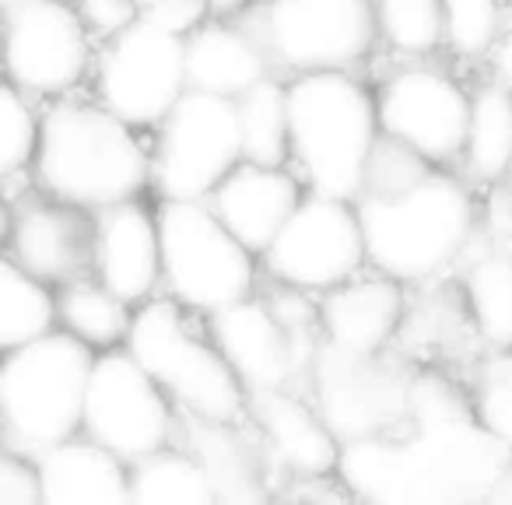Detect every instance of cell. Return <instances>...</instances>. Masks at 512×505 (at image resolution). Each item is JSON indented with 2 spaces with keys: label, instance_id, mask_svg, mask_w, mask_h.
<instances>
[{
  "label": "cell",
  "instance_id": "9a60e30c",
  "mask_svg": "<svg viewBox=\"0 0 512 505\" xmlns=\"http://www.w3.org/2000/svg\"><path fill=\"white\" fill-rule=\"evenodd\" d=\"M207 334L246 393L256 390H306L309 369L320 351L323 337H306L288 330L256 288L253 295L232 302L207 316Z\"/></svg>",
  "mask_w": 512,
  "mask_h": 505
},
{
  "label": "cell",
  "instance_id": "8d00e7d4",
  "mask_svg": "<svg viewBox=\"0 0 512 505\" xmlns=\"http://www.w3.org/2000/svg\"><path fill=\"white\" fill-rule=\"evenodd\" d=\"M484 64H488V78L498 81V85H505L512 92V15L505 18L502 32H498L495 46H491V53H488Z\"/></svg>",
  "mask_w": 512,
  "mask_h": 505
},
{
  "label": "cell",
  "instance_id": "7a4b0ae2",
  "mask_svg": "<svg viewBox=\"0 0 512 505\" xmlns=\"http://www.w3.org/2000/svg\"><path fill=\"white\" fill-rule=\"evenodd\" d=\"M32 176L43 193L95 214L151 190V144L106 106L74 92L39 113Z\"/></svg>",
  "mask_w": 512,
  "mask_h": 505
},
{
  "label": "cell",
  "instance_id": "f1b7e54d",
  "mask_svg": "<svg viewBox=\"0 0 512 505\" xmlns=\"http://www.w3.org/2000/svg\"><path fill=\"white\" fill-rule=\"evenodd\" d=\"M235 102L242 158L264 165H288V85L281 74L256 81Z\"/></svg>",
  "mask_w": 512,
  "mask_h": 505
},
{
  "label": "cell",
  "instance_id": "52a82bcc",
  "mask_svg": "<svg viewBox=\"0 0 512 505\" xmlns=\"http://www.w3.org/2000/svg\"><path fill=\"white\" fill-rule=\"evenodd\" d=\"M235 18L260 39L281 78L362 71L379 50L372 0H256Z\"/></svg>",
  "mask_w": 512,
  "mask_h": 505
},
{
  "label": "cell",
  "instance_id": "ffe728a7",
  "mask_svg": "<svg viewBox=\"0 0 512 505\" xmlns=\"http://www.w3.org/2000/svg\"><path fill=\"white\" fill-rule=\"evenodd\" d=\"M306 193V183L292 165H264L242 158L211 193L207 204L221 218V225L249 249L264 253L267 242L278 235L285 218L295 211V204Z\"/></svg>",
  "mask_w": 512,
  "mask_h": 505
},
{
  "label": "cell",
  "instance_id": "ac0fdd59",
  "mask_svg": "<svg viewBox=\"0 0 512 505\" xmlns=\"http://www.w3.org/2000/svg\"><path fill=\"white\" fill-rule=\"evenodd\" d=\"M92 225V211L39 190V197L15 207L4 253L43 285L60 288L81 274H92Z\"/></svg>",
  "mask_w": 512,
  "mask_h": 505
},
{
  "label": "cell",
  "instance_id": "f546056e",
  "mask_svg": "<svg viewBox=\"0 0 512 505\" xmlns=\"http://www.w3.org/2000/svg\"><path fill=\"white\" fill-rule=\"evenodd\" d=\"M379 46L397 60H425L442 50V0H372Z\"/></svg>",
  "mask_w": 512,
  "mask_h": 505
},
{
  "label": "cell",
  "instance_id": "4dcf8cb0",
  "mask_svg": "<svg viewBox=\"0 0 512 505\" xmlns=\"http://www.w3.org/2000/svg\"><path fill=\"white\" fill-rule=\"evenodd\" d=\"M505 18V0H442V50L463 64H484Z\"/></svg>",
  "mask_w": 512,
  "mask_h": 505
},
{
  "label": "cell",
  "instance_id": "1f68e13d",
  "mask_svg": "<svg viewBox=\"0 0 512 505\" xmlns=\"http://www.w3.org/2000/svg\"><path fill=\"white\" fill-rule=\"evenodd\" d=\"M39 144V109L8 78H0V186L32 169Z\"/></svg>",
  "mask_w": 512,
  "mask_h": 505
},
{
  "label": "cell",
  "instance_id": "74e56055",
  "mask_svg": "<svg viewBox=\"0 0 512 505\" xmlns=\"http://www.w3.org/2000/svg\"><path fill=\"white\" fill-rule=\"evenodd\" d=\"M256 0H207V8H211V15L218 18H235L242 15L246 8H253Z\"/></svg>",
  "mask_w": 512,
  "mask_h": 505
},
{
  "label": "cell",
  "instance_id": "ba28073f",
  "mask_svg": "<svg viewBox=\"0 0 512 505\" xmlns=\"http://www.w3.org/2000/svg\"><path fill=\"white\" fill-rule=\"evenodd\" d=\"M92 99L134 130H155L186 92V39L137 15L99 39L92 64Z\"/></svg>",
  "mask_w": 512,
  "mask_h": 505
},
{
  "label": "cell",
  "instance_id": "d6a6232c",
  "mask_svg": "<svg viewBox=\"0 0 512 505\" xmlns=\"http://www.w3.org/2000/svg\"><path fill=\"white\" fill-rule=\"evenodd\" d=\"M470 407L477 421L512 453V351H488L477 365Z\"/></svg>",
  "mask_w": 512,
  "mask_h": 505
},
{
  "label": "cell",
  "instance_id": "7c38bea8",
  "mask_svg": "<svg viewBox=\"0 0 512 505\" xmlns=\"http://www.w3.org/2000/svg\"><path fill=\"white\" fill-rule=\"evenodd\" d=\"M414 376H418L414 362L397 348L379 355H351V351L320 344L306 379V393L330 432L341 442H351L390 432L404 421Z\"/></svg>",
  "mask_w": 512,
  "mask_h": 505
},
{
  "label": "cell",
  "instance_id": "cb8c5ba5",
  "mask_svg": "<svg viewBox=\"0 0 512 505\" xmlns=\"http://www.w3.org/2000/svg\"><path fill=\"white\" fill-rule=\"evenodd\" d=\"M39 498L50 505L130 502V463L88 435H71L36 456Z\"/></svg>",
  "mask_w": 512,
  "mask_h": 505
},
{
  "label": "cell",
  "instance_id": "f35d334b",
  "mask_svg": "<svg viewBox=\"0 0 512 505\" xmlns=\"http://www.w3.org/2000/svg\"><path fill=\"white\" fill-rule=\"evenodd\" d=\"M11 221H15V207L8 200L0 197V253L8 249V239H11Z\"/></svg>",
  "mask_w": 512,
  "mask_h": 505
},
{
  "label": "cell",
  "instance_id": "30bf717a",
  "mask_svg": "<svg viewBox=\"0 0 512 505\" xmlns=\"http://www.w3.org/2000/svg\"><path fill=\"white\" fill-rule=\"evenodd\" d=\"M242 162L235 102L186 88L151 141V193L158 200H207Z\"/></svg>",
  "mask_w": 512,
  "mask_h": 505
},
{
  "label": "cell",
  "instance_id": "e575fe53",
  "mask_svg": "<svg viewBox=\"0 0 512 505\" xmlns=\"http://www.w3.org/2000/svg\"><path fill=\"white\" fill-rule=\"evenodd\" d=\"M141 15L186 39L197 25L211 18V8L207 0H141Z\"/></svg>",
  "mask_w": 512,
  "mask_h": 505
},
{
  "label": "cell",
  "instance_id": "9c48e42d",
  "mask_svg": "<svg viewBox=\"0 0 512 505\" xmlns=\"http://www.w3.org/2000/svg\"><path fill=\"white\" fill-rule=\"evenodd\" d=\"M95 46L74 0H18L0 11V67L32 99L78 92L92 78Z\"/></svg>",
  "mask_w": 512,
  "mask_h": 505
},
{
  "label": "cell",
  "instance_id": "d6986e66",
  "mask_svg": "<svg viewBox=\"0 0 512 505\" xmlns=\"http://www.w3.org/2000/svg\"><path fill=\"white\" fill-rule=\"evenodd\" d=\"M407 299H411V288L365 267L316 299L323 344L351 355L390 351L404 327Z\"/></svg>",
  "mask_w": 512,
  "mask_h": 505
},
{
  "label": "cell",
  "instance_id": "4316f807",
  "mask_svg": "<svg viewBox=\"0 0 512 505\" xmlns=\"http://www.w3.org/2000/svg\"><path fill=\"white\" fill-rule=\"evenodd\" d=\"M130 502L211 505L214 488L197 453L176 439L130 463Z\"/></svg>",
  "mask_w": 512,
  "mask_h": 505
},
{
  "label": "cell",
  "instance_id": "83f0119b",
  "mask_svg": "<svg viewBox=\"0 0 512 505\" xmlns=\"http://www.w3.org/2000/svg\"><path fill=\"white\" fill-rule=\"evenodd\" d=\"M57 327V295L22 264L0 253V355Z\"/></svg>",
  "mask_w": 512,
  "mask_h": 505
},
{
  "label": "cell",
  "instance_id": "2e32d148",
  "mask_svg": "<svg viewBox=\"0 0 512 505\" xmlns=\"http://www.w3.org/2000/svg\"><path fill=\"white\" fill-rule=\"evenodd\" d=\"M246 425L264 449L274 481H313L337 474L341 439L330 432L306 390L249 393Z\"/></svg>",
  "mask_w": 512,
  "mask_h": 505
},
{
  "label": "cell",
  "instance_id": "ab89813d",
  "mask_svg": "<svg viewBox=\"0 0 512 505\" xmlns=\"http://www.w3.org/2000/svg\"><path fill=\"white\" fill-rule=\"evenodd\" d=\"M18 0H0V11H8V8H15Z\"/></svg>",
  "mask_w": 512,
  "mask_h": 505
},
{
  "label": "cell",
  "instance_id": "8992f818",
  "mask_svg": "<svg viewBox=\"0 0 512 505\" xmlns=\"http://www.w3.org/2000/svg\"><path fill=\"white\" fill-rule=\"evenodd\" d=\"M162 295L197 316L246 299L260 288V260L211 211L207 200H158Z\"/></svg>",
  "mask_w": 512,
  "mask_h": 505
},
{
  "label": "cell",
  "instance_id": "277c9868",
  "mask_svg": "<svg viewBox=\"0 0 512 505\" xmlns=\"http://www.w3.org/2000/svg\"><path fill=\"white\" fill-rule=\"evenodd\" d=\"M123 348L165 390L183 418L246 421V386L225 362L204 316L190 313L169 295H151L134 306Z\"/></svg>",
  "mask_w": 512,
  "mask_h": 505
},
{
  "label": "cell",
  "instance_id": "e0dca14e",
  "mask_svg": "<svg viewBox=\"0 0 512 505\" xmlns=\"http://www.w3.org/2000/svg\"><path fill=\"white\" fill-rule=\"evenodd\" d=\"M92 218V278L130 306H141L162 292L158 207L134 197L102 207Z\"/></svg>",
  "mask_w": 512,
  "mask_h": 505
},
{
  "label": "cell",
  "instance_id": "5b68a950",
  "mask_svg": "<svg viewBox=\"0 0 512 505\" xmlns=\"http://www.w3.org/2000/svg\"><path fill=\"white\" fill-rule=\"evenodd\" d=\"M92 362L95 351L60 327L0 355V446L36 460L78 435Z\"/></svg>",
  "mask_w": 512,
  "mask_h": 505
},
{
  "label": "cell",
  "instance_id": "44dd1931",
  "mask_svg": "<svg viewBox=\"0 0 512 505\" xmlns=\"http://www.w3.org/2000/svg\"><path fill=\"white\" fill-rule=\"evenodd\" d=\"M271 74V57L239 18L211 15L186 36V85L197 92L239 99L246 88Z\"/></svg>",
  "mask_w": 512,
  "mask_h": 505
},
{
  "label": "cell",
  "instance_id": "7402d4cb",
  "mask_svg": "<svg viewBox=\"0 0 512 505\" xmlns=\"http://www.w3.org/2000/svg\"><path fill=\"white\" fill-rule=\"evenodd\" d=\"M179 442L197 453L211 477L214 502H256L271 495V463L246 421H193L179 414Z\"/></svg>",
  "mask_w": 512,
  "mask_h": 505
},
{
  "label": "cell",
  "instance_id": "60d3db41",
  "mask_svg": "<svg viewBox=\"0 0 512 505\" xmlns=\"http://www.w3.org/2000/svg\"><path fill=\"white\" fill-rule=\"evenodd\" d=\"M502 190L509 193V200H512V179H509V183H502Z\"/></svg>",
  "mask_w": 512,
  "mask_h": 505
},
{
  "label": "cell",
  "instance_id": "4fadbf2b",
  "mask_svg": "<svg viewBox=\"0 0 512 505\" xmlns=\"http://www.w3.org/2000/svg\"><path fill=\"white\" fill-rule=\"evenodd\" d=\"M81 435L123 463H137L179 439V411L127 348H109L95 355L88 372Z\"/></svg>",
  "mask_w": 512,
  "mask_h": 505
},
{
  "label": "cell",
  "instance_id": "836d02e7",
  "mask_svg": "<svg viewBox=\"0 0 512 505\" xmlns=\"http://www.w3.org/2000/svg\"><path fill=\"white\" fill-rule=\"evenodd\" d=\"M39 498V474L36 460L15 449L0 446V505H36Z\"/></svg>",
  "mask_w": 512,
  "mask_h": 505
},
{
  "label": "cell",
  "instance_id": "d590c367",
  "mask_svg": "<svg viewBox=\"0 0 512 505\" xmlns=\"http://www.w3.org/2000/svg\"><path fill=\"white\" fill-rule=\"evenodd\" d=\"M74 4H78L81 18L88 22L95 39L113 36L116 29H123L141 15V0H74Z\"/></svg>",
  "mask_w": 512,
  "mask_h": 505
},
{
  "label": "cell",
  "instance_id": "603a6c76",
  "mask_svg": "<svg viewBox=\"0 0 512 505\" xmlns=\"http://www.w3.org/2000/svg\"><path fill=\"white\" fill-rule=\"evenodd\" d=\"M453 281L484 351H512V235L477 228Z\"/></svg>",
  "mask_w": 512,
  "mask_h": 505
},
{
  "label": "cell",
  "instance_id": "484cf974",
  "mask_svg": "<svg viewBox=\"0 0 512 505\" xmlns=\"http://www.w3.org/2000/svg\"><path fill=\"white\" fill-rule=\"evenodd\" d=\"M57 295V327L78 337L85 348L95 355L109 348H123L130 330V316L134 306L113 295L99 278L81 274V278L67 281V285L53 288Z\"/></svg>",
  "mask_w": 512,
  "mask_h": 505
},
{
  "label": "cell",
  "instance_id": "5bb4252c",
  "mask_svg": "<svg viewBox=\"0 0 512 505\" xmlns=\"http://www.w3.org/2000/svg\"><path fill=\"white\" fill-rule=\"evenodd\" d=\"M372 95L379 134L432 165H456L470 113V88L456 74L432 64V57L400 60L379 78Z\"/></svg>",
  "mask_w": 512,
  "mask_h": 505
},
{
  "label": "cell",
  "instance_id": "8fae6325",
  "mask_svg": "<svg viewBox=\"0 0 512 505\" xmlns=\"http://www.w3.org/2000/svg\"><path fill=\"white\" fill-rule=\"evenodd\" d=\"M256 260L267 281L316 299L341 281L355 278L369 267L355 200L306 190Z\"/></svg>",
  "mask_w": 512,
  "mask_h": 505
},
{
  "label": "cell",
  "instance_id": "d4e9b609",
  "mask_svg": "<svg viewBox=\"0 0 512 505\" xmlns=\"http://www.w3.org/2000/svg\"><path fill=\"white\" fill-rule=\"evenodd\" d=\"M456 165L474 190H495L512 179V92L498 81L484 78L470 88L467 130Z\"/></svg>",
  "mask_w": 512,
  "mask_h": 505
},
{
  "label": "cell",
  "instance_id": "6da1fadb",
  "mask_svg": "<svg viewBox=\"0 0 512 505\" xmlns=\"http://www.w3.org/2000/svg\"><path fill=\"white\" fill-rule=\"evenodd\" d=\"M365 239V264L407 288L449 278L481 228V197L449 165L393 193L355 200Z\"/></svg>",
  "mask_w": 512,
  "mask_h": 505
},
{
  "label": "cell",
  "instance_id": "3957f363",
  "mask_svg": "<svg viewBox=\"0 0 512 505\" xmlns=\"http://www.w3.org/2000/svg\"><path fill=\"white\" fill-rule=\"evenodd\" d=\"M288 85V165L306 190L358 200L379 141L376 95L358 71H309Z\"/></svg>",
  "mask_w": 512,
  "mask_h": 505
}]
</instances>
